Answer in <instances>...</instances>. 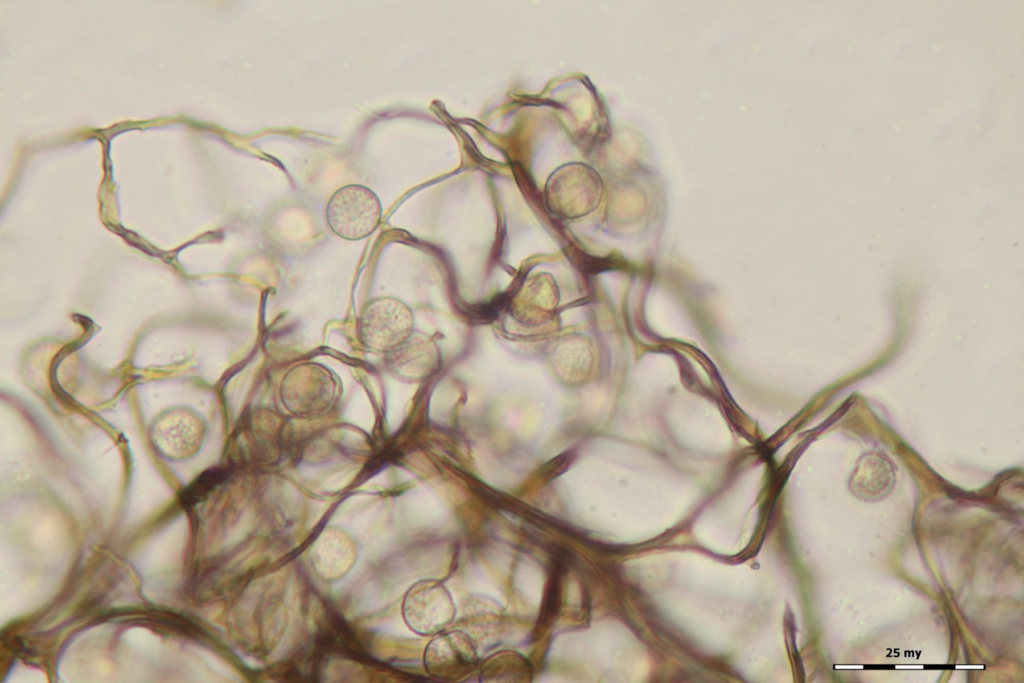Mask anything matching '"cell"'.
<instances>
[{
  "mask_svg": "<svg viewBox=\"0 0 1024 683\" xmlns=\"http://www.w3.org/2000/svg\"><path fill=\"white\" fill-rule=\"evenodd\" d=\"M439 351L428 336L413 334L395 349L385 353L387 371L404 382H420L428 378L439 365Z\"/></svg>",
  "mask_w": 1024,
  "mask_h": 683,
  "instance_id": "obj_7",
  "label": "cell"
},
{
  "mask_svg": "<svg viewBox=\"0 0 1024 683\" xmlns=\"http://www.w3.org/2000/svg\"><path fill=\"white\" fill-rule=\"evenodd\" d=\"M388 600L384 585L378 580H369L356 592L352 609L356 615H366L384 608Z\"/></svg>",
  "mask_w": 1024,
  "mask_h": 683,
  "instance_id": "obj_11",
  "label": "cell"
},
{
  "mask_svg": "<svg viewBox=\"0 0 1024 683\" xmlns=\"http://www.w3.org/2000/svg\"><path fill=\"white\" fill-rule=\"evenodd\" d=\"M356 330L363 346L385 354L413 334V313L400 299L375 298L363 307Z\"/></svg>",
  "mask_w": 1024,
  "mask_h": 683,
  "instance_id": "obj_2",
  "label": "cell"
},
{
  "mask_svg": "<svg viewBox=\"0 0 1024 683\" xmlns=\"http://www.w3.org/2000/svg\"><path fill=\"white\" fill-rule=\"evenodd\" d=\"M477 661L472 641L460 631L439 634L431 640L425 652L428 672L444 680L466 677L475 669Z\"/></svg>",
  "mask_w": 1024,
  "mask_h": 683,
  "instance_id": "obj_6",
  "label": "cell"
},
{
  "mask_svg": "<svg viewBox=\"0 0 1024 683\" xmlns=\"http://www.w3.org/2000/svg\"><path fill=\"white\" fill-rule=\"evenodd\" d=\"M206 434L204 419L185 406L164 409L154 417L149 427V438L155 450L173 461L186 460L196 455Z\"/></svg>",
  "mask_w": 1024,
  "mask_h": 683,
  "instance_id": "obj_4",
  "label": "cell"
},
{
  "mask_svg": "<svg viewBox=\"0 0 1024 683\" xmlns=\"http://www.w3.org/2000/svg\"><path fill=\"white\" fill-rule=\"evenodd\" d=\"M349 536L339 526L328 528L318 536L311 555L315 569L321 576L338 577L353 563L354 550Z\"/></svg>",
  "mask_w": 1024,
  "mask_h": 683,
  "instance_id": "obj_8",
  "label": "cell"
},
{
  "mask_svg": "<svg viewBox=\"0 0 1024 683\" xmlns=\"http://www.w3.org/2000/svg\"><path fill=\"white\" fill-rule=\"evenodd\" d=\"M565 562L555 560L547 590L544 595L543 606L538 620V627L546 626L550 620L557 615L561 602V575L564 571Z\"/></svg>",
  "mask_w": 1024,
  "mask_h": 683,
  "instance_id": "obj_12",
  "label": "cell"
},
{
  "mask_svg": "<svg viewBox=\"0 0 1024 683\" xmlns=\"http://www.w3.org/2000/svg\"><path fill=\"white\" fill-rule=\"evenodd\" d=\"M407 625L416 632L429 634L448 623L454 607L448 591L434 581L415 584L403 604Z\"/></svg>",
  "mask_w": 1024,
  "mask_h": 683,
  "instance_id": "obj_5",
  "label": "cell"
},
{
  "mask_svg": "<svg viewBox=\"0 0 1024 683\" xmlns=\"http://www.w3.org/2000/svg\"><path fill=\"white\" fill-rule=\"evenodd\" d=\"M382 216L378 196L370 188L350 184L338 189L329 199L326 220L330 229L346 240H360L374 232Z\"/></svg>",
  "mask_w": 1024,
  "mask_h": 683,
  "instance_id": "obj_3",
  "label": "cell"
},
{
  "mask_svg": "<svg viewBox=\"0 0 1024 683\" xmlns=\"http://www.w3.org/2000/svg\"><path fill=\"white\" fill-rule=\"evenodd\" d=\"M590 360L586 341L577 335L561 339L550 352L553 371L568 383H578L585 377Z\"/></svg>",
  "mask_w": 1024,
  "mask_h": 683,
  "instance_id": "obj_9",
  "label": "cell"
},
{
  "mask_svg": "<svg viewBox=\"0 0 1024 683\" xmlns=\"http://www.w3.org/2000/svg\"><path fill=\"white\" fill-rule=\"evenodd\" d=\"M341 382L326 366L304 362L292 367L280 386V398L286 410L298 418H317L337 403Z\"/></svg>",
  "mask_w": 1024,
  "mask_h": 683,
  "instance_id": "obj_1",
  "label": "cell"
},
{
  "mask_svg": "<svg viewBox=\"0 0 1024 683\" xmlns=\"http://www.w3.org/2000/svg\"><path fill=\"white\" fill-rule=\"evenodd\" d=\"M515 299L519 314L535 321L544 319L558 303L557 285L550 275L540 274L525 283Z\"/></svg>",
  "mask_w": 1024,
  "mask_h": 683,
  "instance_id": "obj_10",
  "label": "cell"
},
{
  "mask_svg": "<svg viewBox=\"0 0 1024 683\" xmlns=\"http://www.w3.org/2000/svg\"><path fill=\"white\" fill-rule=\"evenodd\" d=\"M242 660L251 669L257 670L264 667V665L252 656H243Z\"/></svg>",
  "mask_w": 1024,
  "mask_h": 683,
  "instance_id": "obj_14",
  "label": "cell"
},
{
  "mask_svg": "<svg viewBox=\"0 0 1024 683\" xmlns=\"http://www.w3.org/2000/svg\"><path fill=\"white\" fill-rule=\"evenodd\" d=\"M366 562L367 561L363 557L358 555L355 564L348 571V573L344 574V576L340 580L334 583V585L332 586L333 591L343 592L349 589L351 586H353L354 583L361 577Z\"/></svg>",
  "mask_w": 1024,
  "mask_h": 683,
  "instance_id": "obj_13",
  "label": "cell"
}]
</instances>
